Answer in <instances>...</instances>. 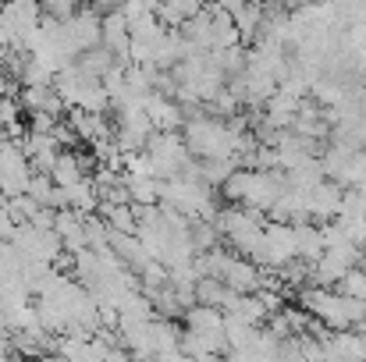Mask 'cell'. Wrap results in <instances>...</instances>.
Returning <instances> with one entry per match:
<instances>
[{
	"mask_svg": "<svg viewBox=\"0 0 366 362\" xmlns=\"http://www.w3.org/2000/svg\"><path fill=\"white\" fill-rule=\"evenodd\" d=\"M142 153L149 156L153 178H160V181L178 178V174H185V171L196 167V164H192V153H189V146H185V139H182V131H153Z\"/></svg>",
	"mask_w": 366,
	"mask_h": 362,
	"instance_id": "6da1fadb",
	"label": "cell"
},
{
	"mask_svg": "<svg viewBox=\"0 0 366 362\" xmlns=\"http://www.w3.org/2000/svg\"><path fill=\"white\" fill-rule=\"evenodd\" d=\"M32 178V164L21 149V139H0V196L14 199L25 196Z\"/></svg>",
	"mask_w": 366,
	"mask_h": 362,
	"instance_id": "7a4b0ae2",
	"label": "cell"
},
{
	"mask_svg": "<svg viewBox=\"0 0 366 362\" xmlns=\"http://www.w3.org/2000/svg\"><path fill=\"white\" fill-rule=\"evenodd\" d=\"M11 245L18 248L21 259L46 263V266H57L61 252H64V245H61V238L54 231H43V228H32V224H18L14 235H11Z\"/></svg>",
	"mask_w": 366,
	"mask_h": 362,
	"instance_id": "3957f363",
	"label": "cell"
},
{
	"mask_svg": "<svg viewBox=\"0 0 366 362\" xmlns=\"http://www.w3.org/2000/svg\"><path fill=\"white\" fill-rule=\"evenodd\" d=\"M288 192L285 185V171H249L245 167V192L242 203L245 210H256V213H270V206Z\"/></svg>",
	"mask_w": 366,
	"mask_h": 362,
	"instance_id": "277c9868",
	"label": "cell"
},
{
	"mask_svg": "<svg viewBox=\"0 0 366 362\" xmlns=\"http://www.w3.org/2000/svg\"><path fill=\"white\" fill-rule=\"evenodd\" d=\"M249 259H252L256 266H281V263L295 259V228H292V224L267 221L263 238H259L256 252H252Z\"/></svg>",
	"mask_w": 366,
	"mask_h": 362,
	"instance_id": "5b68a950",
	"label": "cell"
},
{
	"mask_svg": "<svg viewBox=\"0 0 366 362\" xmlns=\"http://www.w3.org/2000/svg\"><path fill=\"white\" fill-rule=\"evenodd\" d=\"M342 192H345V188L335 185V181H320L317 188H310V192H306V213H310V224H317V228L331 224V221L338 217Z\"/></svg>",
	"mask_w": 366,
	"mask_h": 362,
	"instance_id": "8992f818",
	"label": "cell"
},
{
	"mask_svg": "<svg viewBox=\"0 0 366 362\" xmlns=\"http://www.w3.org/2000/svg\"><path fill=\"white\" fill-rule=\"evenodd\" d=\"M100 46H107L122 64H128L124 57H128V46H132V32H128V21L118 7L100 14Z\"/></svg>",
	"mask_w": 366,
	"mask_h": 362,
	"instance_id": "52a82bcc",
	"label": "cell"
},
{
	"mask_svg": "<svg viewBox=\"0 0 366 362\" xmlns=\"http://www.w3.org/2000/svg\"><path fill=\"white\" fill-rule=\"evenodd\" d=\"M142 111H146V118H149V124H153L157 131H178V128L185 124V114H182L178 100L160 96V93H149V96L142 100Z\"/></svg>",
	"mask_w": 366,
	"mask_h": 362,
	"instance_id": "ba28073f",
	"label": "cell"
},
{
	"mask_svg": "<svg viewBox=\"0 0 366 362\" xmlns=\"http://www.w3.org/2000/svg\"><path fill=\"white\" fill-rule=\"evenodd\" d=\"M54 235L61 238V245H64L68 256L82 252V248H86V224H82V213H75V210H57V213H54Z\"/></svg>",
	"mask_w": 366,
	"mask_h": 362,
	"instance_id": "9c48e42d",
	"label": "cell"
},
{
	"mask_svg": "<svg viewBox=\"0 0 366 362\" xmlns=\"http://www.w3.org/2000/svg\"><path fill=\"white\" fill-rule=\"evenodd\" d=\"M224 288H232L235 295H252V291H259V266L252 263V259H245V256H235L232 263H228V270H224Z\"/></svg>",
	"mask_w": 366,
	"mask_h": 362,
	"instance_id": "30bf717a",
	"label": "cell"
},
{
	"mask_svg": "<svg viewBox=\"0 0 366 362\" xmlns=\"http://www.w3.org/2000/svg\"><path fill=\"white\" fill-rule=\"evenodd\" d=\"M86 171H89L86 156H79L75 149H61V153H57V160H54V167H50V181H54L57 188H68V185H75V181L89 178Z\"/></svg>",
	"mask_w": 366,
	"mask_h": 362,
	"instance_id": "8fae6325",
	"label": "cell"
},
{
	"mask_svg": "<svg viewBox=\"0 0 366 362\" xmlns=\"http://www.w3.org/2000/svg\"><path fill=\"white\" fill-rule=\"evenodd\" d=\"M61 192H64V210H75L82 217H89V213L100 210V192H97V181L93 178H82V181H75V185H68Z\"/></svg>",
	"mask_w": 366,
	"mask_h": 362,
	"instance_id": "7c38bea8",
	"label": "cell"
},
{
	"mask_svg": "<svg viewBox=\"0 0 366 362\" xmlns=\"http://www.w3.org/2000/svg\"><path fill=\"white\" fill-rule=\"evenodd\" d=\"M128 203L132 206H160V178L149 174H124Z\"/></svg>",
	"mask_w": 366,
	"mask_h": 362,
	"instance_id": "4fadbf2b",
	"label": "cell"
},
{
	"mask_svg": "<svg viewBox=\"0 0 366 362\" xmlns=\"http://www.w3.org/2000/svg\"><path fill=\"white\" fill-rule=\"evenodd\" d=\"M100 217L118 235H135V228H139V217H135L132 203H100Z\"/></svg>",
	"mask_w": 366,
	"mask_h": 362,
	"instance_id": "5bb4252c",
	"label": "cell"
},
{
	"mask_svg": "<svg viewBox=\"0 0 366 362\" xmlns=\"http://www.w3.org/2000/svg\"><path fill=\"white\" fill-rule=\"evenodd\" d=\"M185 323H189V331H199V334H224V313L214 306H199V302L189 306Z\"/></svg>",
	"mask_w": 366,
	"mask_h": 362,
	"instance_id": "9a60e30c",
	"label": "cell"
},
{
	"mask_svg": "<svg viewBox=\"0 0 366 362\" xmlns=\"http://www.w3.org/2000/svg\"><path fill=\"white\" fill-rule=\"evenodd\" d=\"M327 248H324V235H320V228L317 224H295V256L299 259H306V263H317L320 256H324Z\"/></svg>",
	"mask_w": 366,
	"mask_h": 362,
	"instance_id": "2e32d148",
	"label": "cell"
},
{
	"mask_svg": "<svg viewBox=\"0 0 366 362\" xmlns=\"http://www.w3.org/2000/svg\"><path fill=\"white\" fill-rule=\"evenodd\" d=\"M75 64H79V68H82L89 79H97V82H100V79H104V75H107V71L118 64V57H114L107 46H93V50L79 54V57H75Z\"/></svg>",
	"mask_w": 366,
	"mask_h": 362,
	"instance_id": "e0dca14e",
	"label": "cell"
},
{
	"mask_svg": "<svg viewBox=\"0 0 366 362\" xmlns=\"http://www.w3.org/2000/svg\"><path fill=\"white\" fill-rule=\"evenodd\" d=\"M228 313H235V316L245 320L249 327H263V323H267V309L259 306V298H256V295H239V298H235V306H232Z\"/></svg>",
	"mask_w": 366,
	"mask_h": 362,
	"instance_id": "ac0fdd59",
	"label": "cell"
},
{
	"mask_svg": "<svg viewBox=\"0 0 366 362\" xmlns=\"http://www.w3.org/2000/svg\"><path fill=\"white\" fill-rule=\"evenodd\" d=\"M335 291H342V295H349V298H366V273L360 266H352V270H345V277L335 284Z\"/></svg>",
	"mask_w": 366,
	"mask_h": 362,
	"instance_id": "d6986e66",
	"label": "cell"
},
{
	"mask_svg": "<svg viewBox=\"0 0 366 362\" xmlns=\"http://www.w3.org/2000/svg\"><path fill=\"white\" fill-rule=\"evenodd\" d=\"M335 221L342 224L345 238L363 248V245H366V213H356V217H335Z\"/></svg>",
	"mask_w": 366,
	"mask_h": 362,
	"instance_id": "ffe728a7",
	"label": "cell"
},
{
	"mask_svg": "<svg viewBox=\"0 0 366 362\" xmlns=\"http://www.w3.org/2000/svg\"><path fill=\"white\" fill-rule=\"evenodd\" d=\"M356 213H366V196L360 188H345L338 203V217H356Z\"/></svg>",
	"mask_w": 366,
	"mask_h": 362,
	"instance_id": "44dd1931",
	"label": "cell"
},
{
	"mask_svg": "<svg viewBox=\"0 0 366 362\" xmlns=\"http://www.w3.org/2000/svg\"><path fill=\"white\" fill-rule=\"evenodd\" d=\"M89 7H97V11L104 14V11H114V7H122V0H89Z\"/></svg>",
	"mask_w": 366,
	"mask_h": 362,
	"instance_id": "7402d4cb",
	"label": "cell"
},
{
	"mask_svg": "<svg viewBox=\"0 0 366 362\" xmlns=\"http://www.w3.org/2000/svg\"><path fill=\"white\" fill-rule=\"evenodd\" d=\"M11 352H14V348H11V338H7V334H0V362L7 359Z\"/></svg>",
	"mask_w": 366,
	"mask_h": 362,
	"instance_id": "603a6c76",
	"label": "cell"
},
{
	"mask_svg": "<svg viewBox=\"0 0 366 362\" xmlns=\"http://www.w3.org/2000/svg\"><path fill=\"white\" fill-rule=\"evenodd\" d=\"M352 331H360V334H363V338H366V320H360V323H356Z\"/></svg>",
	"mask_w": 366,
	"mask_h": 362,
	"instance_id": "cb8c5ba5",
	"label": "cell"
},
{
	"mask_svg": "<svg viewBox=\"0 0 366 362\" xmlns=\"http://www.w3.org/2000/svg\"><path fill=\"white\" fill-rule=\"evenodd\" d=\"M299 4H320V0H299Z\"/></svg>",
	"mask_w": 366,
	"mask_h": 362,
	"instance_id": "d4e9b609",
	"label": "cell"
},
{
	"mask_svg": "<svg viewBox=\"0 0 366 362\" xmlns=\"http://www.w3.org/2000/svg\"><path fill=\"white\" fill-rule=\"evenodd\" d=\"M363 313H366V298H363Z\"/></svg>",
	"mask_w": 366,
	"mask_h": 362,
	"instance_id": "484cf974",
	"label": "cell"
},
{
	"mask_svg": "<svg viewBox=\"0 0 366 362\" xmlns=\"http://www.w3.org/2000/svg\"><path fill=\"white\" fill-rule=\"evenodd\" d=\"M0 4H4V0H0Z\"/></svg>",
	"mask_w": 366,
	"mask_h": 362,
	"instance_id": "4316f807",
	"label": "cell"
}]
</instances>
